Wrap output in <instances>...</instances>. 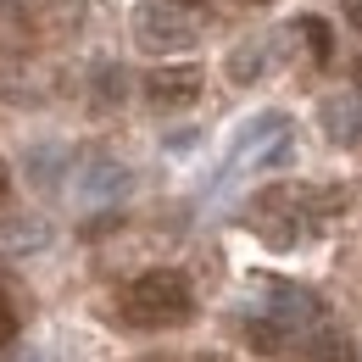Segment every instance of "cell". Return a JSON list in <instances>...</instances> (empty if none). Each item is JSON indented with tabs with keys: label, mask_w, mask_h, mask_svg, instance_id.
Masks as SVG:
<instances>
[{
	"label": "cell",
	"mask_w": 362,
	"mask_h": 362,
	"mask_svg": "<svg viewBox=\"0 0 362 362\" xmlns=\"http://www.w3.org/2000/svg\"><path fill=\"white\" fill-rule=\"evenodd\" d=\"M189 313H195L189 279L173 268H151L123 290V317L134 329H179V323H189Z\"/></svg>",
	"instance_id": "cell-1"
},
{
	"label": "cell",
	"mask_w": 362,
	"mask_h": 362,
	"mask_svg": "<svg viewBox=\"0 0 362 362\" xmlns=\"http://www.w3.org/2000/svg\"><path fill=\"white\" fill-rule=\"evenodd\" d=\"M290 151H296L290 117L262 112V117H251V123L234 134V145H228V179L257 173V168H284V162H290Z\"/></svg>",
	"instance_id": "cell-2"
},
{
	"label": "cell",
	"mask_w": 362,
	"mask_h": 362,
	"mask_svg": "<svg viewBox=\"0 0 362 362\" xmlns=\"http://www.w3.org/2000/svg\"><path fill=\"white\" fill-rule=\"evenodd\" d=\"M134 40H139V50H151V56H184V50H195L201 28H195L189 6L151 0V6L134 11Z\"/></svg>",
	"instance_id": "cell-3"
},
{
	"label": "cell",
	"mask_w": 362,
	"mask_h": 362,
	"mask_svg": "<svg viewBox=\"0 0 362 362\" xmlns=\"http://www.w3.org/2000/svg\"><path fill=\"white\" fill-rule=\"evenodd\" d=\"M257 290V317L279 323L284 334H307L323 323V301H317L307 284H290V279H251Z\"/></svg>",
	"instance_id": "cell-4"
},
{
	"label": "cell",
	"mask_w": 362,
	"mask_h": 362,
	"mask_svg": "<svg viewBox=\"0 0 362 362\" xmlns=\"http://www.w3.org/2000/svg\"><path fill=\"white\" fill-rule=\"evenodd\" d=\"M129 184H134V179H129V168H123L117 156L90 151V156L73 162V195H78L84 206H112V201H123Z\"/></svg>",
	"instance_id": "cell-5"
},
{
	"label": "cell",
	"mask_w": 362,
	"mask_h": 362,
	"mask_svg": "<svg viewBox=\"0 0 362 362\" xmlns=\"http://www.w3.org/2000/svg\"><path fill=\"white\" fill-rule=\"evenodd\" d=\"M201 90H206L201 67H151V78H145V95L156 112H184L201 100Z\"/></svg>",
	"instance_id": "cell-6"
},
{
	"label": "cell",
	"mask_w": 362,
	"mask_h": 362,
	"mask_svg": "<svg viewBox=\"0 0 362 362\" xmlns=\"http://www.w3.org/2000/svg\"><path fill=\"white\" fill-rule=\"evenodd\" d=\"M50 240H56V228H50V218H40V212H11V218H0V257H34V251H45Z\"/></svg>",
	"instance_id": "cell-7"
},
{
	"label": "cell",
	"mask_w": 362,
	"mask_h": 362,
	"mask_svg": "<svg viewBox=\"0 0 362 362\" xmlns=\"http://www.w3.org/2000/svg\"><path fill=\"white\" fill-rule=\"evenodd\" d=\"M323 134L334 145H357L362 139V95H329L323 100Z\"/></svg>",
	"instance_id": "cell-8"
},
{
	"label": "cell",
	"mask_w": 362,
	"mask_h": 362,
	"mask_svg": "<svg viewBox=\"0 0 362 362\" xmlns=\"http://www.w3.org/2000/svg\"><path fill=\"white\" fill-rule=\"evenodd\" d=\"M307 362H357V346L346 334H334V329H317L307 340Z\"/></svg>",
	"instance_id": "cell-9"
},
{
	"label": "cell",
	"mask_w": 362,
	"mask_h": 362,
	"mask_svg": "<svg viewBox=\"0 0 362 362\" xmlns=\"http://www.w3.org/2000/svg\"><path fill=\"white\" fill-rule=\"evenodd\" d=\"M262 62H268V45L251 40V45H240L228 56V78H234V84H251V78H262Z\"/></svg>",
	"instance_id": "cell-10"
},
{
	"label": "cell",
	"mask_w": 362,
	"mask_h": 362,
	"mask_svg": "<svg viewBox=\"0 0 362 362\" xmlns=\"http://www.w3.org/2000/svg\"><path fill=\"white\" fill-rule=\"evenodd\" d=\"M245 346H257V351H262V357H273V351H279V346H284V329H279V323H268V317H245Z\"/></svg>",
	"instance_id": "cell-11"
},
{
	"label": "cell",
	"mask_w": 362,
	"mask_h": 362,
	"mask_svg": "<svg viewBox=\"0 0 362 362\" xmlns=\"http://www.w3.org/2000/svg\"><path fill=\"white\" fill-rule=\"evenodd\" d=\"M296 28H301V40H307V50H313L317 62H329V23L323 17H301Z\"/></svg>",
	"instance_id": "cell-12"
},
{
	"label": "cell",
	"mask_w": 362,
	"mask_h": 362,
	"mask_svg": "<svg viewBox=\"0 0 362 362\" xmlns=\"http://www.w3.org/2000/svg\"><path fill=\"white\" fill-rule=\"evenodd\" d=\"M11 340H17V307L0 296V346H11Z\"/></svg>",
	"instance_id": "cell-13"
},
{
	"label": "cell",
	"mask_w": 362,
	"mask_h": 362,
	"mask_svg": "<svg viewBox=\"0 0 362 362\" xmlns=\"http://www.w3.org/2000/svg\"><path fill=\"white\" fill-rule=\"evenodd\" d=\"M340 11H346V23H351V28H362V0H340Z\"/></svg>",
	"instance_id": "cell-14"
},
{
	"label": "cell",
	"mask_w": 362,
	"mask_h": 362,
	"mask_svg": "<svg viewBox=\"0 0 362 362\" xmlns=\"http://www.w3.org/2000/svg\"><path fill=\"white\" fill-rule=\"evenodd\" d=\"M6 184H11V173H6V162H0V195H6Z\"/></svg>",
	"instance_id": "cell-15"
},
{
	"label": "cell",
	"mask_w": 362,
	"mask_h": 362,
	"mask_svg": "<svg viewBox=\"0 0 362 362\" xmlns=\"http://www.w3.org/2000/svg\"><path fill=\"white\" fill-rule=\"evenodd\" d=\"M357 95H362V62H357Z\"/></svg>",
	"instance_id": "cell-16"
},
{
	"label": "cell",
	"mask_w": 362,
	"mask_h": 362,
	"mask_svg": "<svg viewBox=\"0 0 362 362\" xmlns=\"http://www.w3.org/2000/svg\"><path fill=\"white\" fill-rule=\"evenodd\" d=\"M173 6H195V0H173Z\"/></svg>",
	"instance_id": "cell-17"
},
{
	"label": "cell",
	"mask_w": 362,
	"mask_h": 362,
	"mask_svg": "<svg viewBox=\"0 0 362 362\" xmlns=\"http://www.w3.org/2000/svg\"><path fill=\"white\" fill-rule=\"evenodd\" d=\"M0 11H6V0H0Z\"/></svg>",
	"instance_id": "cell-18"
}]
</instances>
